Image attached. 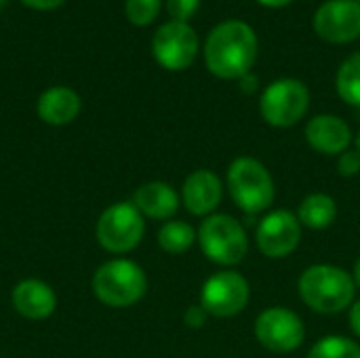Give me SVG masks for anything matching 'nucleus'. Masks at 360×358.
<instances>
[{
	"label": "nucleus",
	"mask_w": 360,
	"mask_h": 358,
	"mask_svg": "<svg viewBox=\"0 0 360 358\" xmlns=\"http://www.w3.org/2000/svg\"><path fill=\"white\" fill-rule=\"evenodd\" d=\"M338 171L342 177H354L360 173V154L356 150H346L338 158Z\"/></svg>",
	"instance_id": "b1692460"
},
{
	"label": "nucleus",
	"mask_w": 360,
	"mask_h": 358,
	"mask_svg": "<svg viewBox=\"0 0 360 358\" xmlns=\"http://www.w3.org/2000/svg\"><path fill=\"white\" fill-rule=\"evenodd\" d=\"M354 143H356V152L360 154V131H359V135H356V139H354Z\"/></svg>",
	"instance_id": "7c9ffc66"
},
{
	"label": "nucleus",
	"mask_w": 360,
	"mask_h": 358,
	"mask_svg": "<svg viewBox=\"0 0 360 358\" xmlns=\"http://www.w3.org/2000/svg\"><path fill=\"white\" fill-rule=\"evenodd\" d=\"M335 89L342 101L360 108V51L352 53L338 70Z\"/></svg>",
	"instance_id": "aec40b11"
},
{
	"label": "nucleus",
	"mask_w": 360,
	"mask_h": 358,
	"mask_svg": "<svg viewBox=\"0 0 360 358\" xmlns=\"http://www.w3.org/2000/svg\"><path fill=\"white\" fill-rule=\"evenodd\" d=\"M80 97L68 87L46 89L38 99V116L53 127H63L72 122L80 112Z\"/></svg>",
	"instance_id": "f3484780"
},
{
	"label": "nucleus",
	"mask_w": 360,
	"mask_h": 358,
	"mask_svg": "<svg viewBox=\"0 0 360 358\" xmlns=\"http://www.w3.org/2000/svg\"><path fill=\"white\" fill-rule=\"evenodd\" d=\"M4 2H6V0H0V8H2V6H4Z\"/></svg>",
	"instance_id": "2f4dec72"
},
{
	"label": "nucleus",
	"mask_w": 360,
	"mask_h": 358,
	"mask_svg": "<svg viewBox=\"0 0 360 358\" xmlns=\"http://www.w3.org/2000/svg\"><path fill=\"white\" fill-rule=\"evenodd\" d=\"M251 298L249 281L236 270H221L211 274L200 289V306L209 317L232 319L240 314Z\"/></svg>",
	"instance_id": "1a4fd4ad"
},
{
	"label": "nucleus",
	"mask_w": 360,
	"mask_h": 358,
	"mask_svg": "<svg viewBox=\"0 0 360 358\" xmlns=\"http://www.w3.org/2000/svg\"><path fill=\"white\" fill-rule=\"evenodd\" d=\"M133 205L137 207V211L143 217L150 219H160V222H169L179 205L181 198L175 192V188L167 181H148L143 186H139L133 194Z\"/></svg>",
	"instance_id": "dca6fc26"
},
{
	"label": "nucleus",
	"mask_w": 360,
	"mask_h": 358,
	"mask_svg": "<svg viewBox=\"0 0 360 358\" xmlns=\"http://www.w3.org/2000/svg\"><path fill=\"white\" fill-rule=\"evenodd\" d=\"M352 279H354V285L356 289H360V257L354 262V268H352Z\"/></svg>",
	"instance_id": "c756f323"
},
{
	"label": "nucleus",
	"mask_w": 360,
	"mask_h": 358,
	"mask_svg": "<svg viewBox=\"0 0 360 358\" xmlns=\"http://www.w3.org/2000/svg\"><path fill=\"white\" fill-rule=\"evenodd\" d=\"M198 245L205 257L217 266H236L247 257L249 236L243 224L228 213H213L205 217L198 228Z\"/></svg>",
	"instance_id": "39448f33"
},
{
	"label": "nucleus",
	"mask_w": 360,
	"mask_h": 358,
	"mask_svg": "<svg viewBox=\"0 0 360 358\" xmlns=\"http://www.w3.org/2000/svg\"><path fill=\"white\" fill-rule=\"evenodd\" d=\"M253 333L257 344L274 354H289L297 350L306 340V327L302 317L283 306L266 308L255 319Z\"/></svg>",
	"instance_id": "6e6552de"
},
{
	"label": "nucleus",
	"mask_w": 360,
	"mask_h": 358,
	"mask_svg": "<svg viewBox=\"0 0 360 358\" xmlns=\"http://www.w3.org/2000/svg\"><path fill=\"white\" fill-rule=\"evenodd\" d=\"M238 84H240V91H243V93L251 95V93L257 91V76H253V74L249 72L247 76H243V78L238 80Z\"/></svg>",
	"instance_id": "cd10ccee"
},
{
	"label": "nucleus",
	"mask_w": 360,
	"mask_h": 358,
	"mask_svg": "<svg viewBox=\"0 0 360 358\" xmlns=\"http://www.w3.org/2000/svg\"><path fill=\"white\" fill-rule=\"evenodd\" d=\"M316 34L331 44H346L360 36V2L327 0L314 15Z\"/></svg>",
	"instance_id": "f8f14e48"
},
{
	"label": "nucleus",
	"mask_w": 360,
	"mask_h": 358,
	"mask_svg": "<svg viewBox=\"0 0 360 358\" xmlns=\"http://www.w3.org/2000/svg\"><path fill=\"white\" fill-rule=\"evenodd\" d=\"M198 6H200V0H167L169 15L173 17V21H179V23H188V19L196 15Z\"/></svg>",
	"instance_id": "5701e85b"
},
{
	"label": "nucleus",
	"mask_w": 360,
	"mask_h": 358,
	"mask_svg": "<svg viewBox=\"0 0 360 358\" xmlns=\"http://www.w3.org/2000/svg\"><path fill=\"white\" fill-rule=\"evenodd\" d=\"M21 2L38 11H49V8H57L63 0H21Z\"/></svg>",
	"instance_id": "bb28decb"
},
{
	"label": "nucleus",
	"mask_w": 360,
	"mask_h": 358,
	"mask_svg": "<svg viewBox=\"0 0 360 358\" xmlns=\"http://www.w3.org/2000/svg\"><path fill=\"white\" fill-rule=\"evenodd\" d=\"M154 59L171 72L186 70L198 55V36L188 23L169 21L160 25L152 40Z\"/></svg>",
	"instance_id": "9d476101"
},
{
	"label": "nucleus",
	"mask_w": 360,
	"mask_h": 358,
	"mask_svg": "<svg viewBox=\"0 0 360 358\" xmlns=\"http://www.w3.org/2000/svg\"><path fill=\"white\" fill-rule=\"evenodd\" d=\"M350 327L360 340V300H354V304L350 306Z\"/></svg>",
	"instance_id": "a878e982"
},
{
	"label": "nucleus",
	"mask_w": 360,
	"mask_h": 358,
	"mask_svg": "<svg viewBox=\"0 0 360 358\" xmlns=\"http://www.w3.org/2000/svg\"><path fill=\"white\" fill-rule=\"evenodd\" d=\"M224 184L219 175L211 169L192 171L181 186V203L188 213L196 217H209L221 205Z\"/></svg>",
	"instance_id": "ddd939ff"
},
{
	"label": "nucleus",
	"mask_w": 360,
	"mask_h": 358,
	"mask_svg": "<svg viewBox=\"0 0 360 358\" xmlns=\"http://www.w3.org/2000/svg\"><path fill=\"white\" fill-rule=\"evenodd\" d=\"M297 291L302 302L319 314H340L350 308L356 298L352 272L331 264L306 268L297 281Z\"/></svg>",
	"instance_id": "f03ea898"
},
{
	"label": "nucleus",
	"mask_w": 360,
	"mask_h": 358,
	"mask_svg": "<svg viewBox=\"0 0 360 358\" xmlns=\"http://www.w3.org/2000/svg\"><path fill=\"white\" fill-rule=\"evenodd\" d=\"M297 219L304 228L327 230L338 219V203L333 196H329L325 192H312L300 203Z\"/></svg>",
	"instance_id": "a211bd4d"
},
{
	"label": "nucleus",
	"mask_w": 360,
	"mask_h": 358,
	"mask_svg": "<svg viewBox=\"0 0 360 358\" xmlns=\"http://www.w3.org/2000/svg\"><path fill=\"white\" fill-rule=\"evenodd\" d=\"M95 234L97 243L105 251L129 253L141 243L146 234V222L133 203H116L99 215Z\"/></svg>",
	"instance_id": "0eeeda50"
},
{
	"label": "nucleus",
	"mask_w": 360,
	"mask_h": 358,
	"mask_svg": "<svg viewBox=\"0 0 360 358\" xmlns=\"http://www.w3.org/2000/svg\"><path fill=\"white\" fill-rule=\"evenodd\" d=\"M0 358H2V357H0Z\"/></svg>",
	"instance_id": "72a5a7b5"
},
{
	"label": "nucleus",
	"mask_w": 360,
	"mask_h": 358,
	"mask_svg": "<svg viewBox=\"0 0 360 358\" xmlns=\"http://www.w3.org/2000/svg\"><path fill=\"white\" fill-rule=\"evenodd\" d=\"M198 241L196 230L188 222H165L158 230V247L169 255H181Z\"/></svg>",
	"instance_id": "6ab92c4d"
},
{
	"label": "nucleus",
	"mask_w": 360,
	"mask_h": 358,
	"mask_svg": "<svg viewBox=\"0 0 360 358\" xmlns=\"http://www.w3.org/2000/svg\"><path fill=\"white\" fill-rule=\"evenodd\" d=\"M306 141L312 150L321 154L340 156L350 148L352 131L348 122H344V118L335 114H319L306 124Z\"/></svg>",
	"instance_id": "4468645a"
},
{
	"label": "nucleus",
	"mask_w": 360,
	"mask_h": 358,
	"mask_svg": "<svg viewBox=\"0 0 360 358\" xmlns=\"http://www.w3.org/2000/svg\"><path fill=\"white\" fill-rule=\"evenodd\" d=\"M13 308L30 321H44L57 308V295L51 285L38 279H25L11 293Z\"/></svg>",
	"instance_id": "2eb2a0df"
},
{
	"label": "nucleus",
	"mask_w": 360,
	"mask_h": 358,
	"mask_svg": "<svg viewBox=\"0 0 360 358\" xmlns=\"http://www.w3.org/2000/svg\"><path fill=\"white\" fill-rule=\"evenodd\" d=\"M302 241V224L297 215L287 209H276L268 213L257 230H255V245L259 253L268 260H285L289 257Z\"/></svg>",
	"instance_id": "9b49d317"
},
{
	"label": "nucleus",
	"mask_w": 360,
	"mask_h": 358,
	"mask_svg": "<svg viewBox=\"0 0 360 358\" xmlns=\"http://www.w3.org/2000/svg\"><path fill=\"white\" fill-rule=\"evenodd\" d=\"M207 319H209V314H207V310L200 304L198 306H190L186 310V314H184V323L190 329H202L205 323H207Z\"/></svg>",
	"instance_id": "393cba45"
},
{
	"label": "nucleus",
	"mask_w": 360,
	"mask_h": 358,
	"mask_svg": "<svg viewBox=\"0 0 360 358\" xmlns=\"http://www.w3.org/2000/svg\"><path fill=\"white\" fill-rule=\"evenodd\" d=\"M308 358H360V344L344 335H327L310 348Z\"/></svg>",
	"instance_id": "412c9836"
},
{
	"label": "nucleus",
	"mask_w": 360,
	"mask_h": 358,
	"mask_svg": "<svg viewBox=\"0 0 360 358\" xmlns=\"http://www.w3.org/2000/svg\"><path fill=\"white\" fill-rule=\"evenodd\" d=\"M356 2H360V0H356Z\"/></svg>",
	"instance_id": "473e14b6"
},
{
	"label": "nucleus",
	"mask_w": 360,
	"mask_h": 358,
	"mask_svg": "<svg viewBox=\"0 0 360 358\" xmlns=\"http://www.w3.org/2000/svg\"><path fill=\"white\" fill-rule=\"evenodd\" d=\"M226 184L234 205L249 215L264 213L274 205L276 198L274 179L266 169V165L253 156L234 158L228 167Z\"/></svg>",
	"instance_id": "7ed1b4c3"
},
{
	"label": "nucleus",
	"mask_w": 360,
	"mask_h": 358,
	"mask_svg": "<svg viewBox=\"0 0 360 358\" xmlns=\"http://www.w3.org/2000/svg\"><path fill=\"white\" fill-rule=\"evenodd\" d=\"M91 287L95 298L108 308H129L143 300L148 276L139 264L118 257L95 270Z\"/></svg>",
	"instance_id": "20e7f679"
},
{
	"label": "nucleus",
	"mask_w": 360,
	"mask_h": 358,
	"mask_svg": "<svg viewBox=\"0 0 360 358\" xmlns=\"http://www.w3.org/2000/svg\"><path fill=\"white\" fill-rule=\"evenodd\" d=\"M259 4H264V6H270V8H281V6H287V4H291L293 0H257Z\"/></svg>",
	"instance_id": "c85d7f7f"
},
{
	"label": "nucleus",
	"mask_w": 360,
	"mask_h": 358,
	"mask_svg": "<svg viewBox=\"0 0 360 358\" xmlns=\"http://www.w3.org/2000/svg\"><path fill=\"white\" fill-rule=\"evenodd\" d=\"M127 17L135 25H148L160 11V0H127Z\"/></svg>",
	"instance_id": "4be33fe9"
},
{
	"label": "nucleus",
	"mask_w": 360,
	"mask_h": 358,
	"mask_svg": "<svg viewBox=\"0 0 360 358\" xmlns=\"http://www.w3.org/2000/svg\"><path fill=\"white\" fill-rule=\"evenodd\" d=\"M257 59V36L245 21H221L205 42L207 70L221 80H240Z\"/></svg>",
	"instance_id": "f257e3e1"
},
{
	"label": "nucleus",
	"mask_w": 360,
	"mask_h": 358,
	"mask_svg": "<svg viewBox=\"0 0 360 358\" xmlns=\"http://www.w3.org/2000/svg\"><path fill=\"white\" fill-rule=\"evenodd\" d=\"M310 106V91L297 78H281L268 84L259 99L262 118L274 129L297 124Z\"/></svg>",
	"instance_id": "423d86ee"
}]
</instances>
